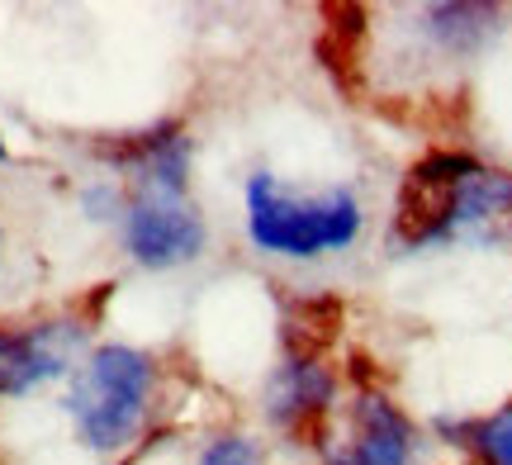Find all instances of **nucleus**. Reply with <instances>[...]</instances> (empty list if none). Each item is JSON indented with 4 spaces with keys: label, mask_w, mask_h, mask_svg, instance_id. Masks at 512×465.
I'll return each instance as SVG.
<instances>
[{
    "label": "nucleus",
    "mask_w": 512,
    "mask_h": 465,
    "mask_svg": "<svg viewBox=\"0 0 512 465\" xmlns=\"http://www.w3.org/2000/svg\"><path fill=\"white\" fill-rule=\"evenodd\" d=\"M5 157H10V148H5V138H0V162H5Z\"/></svg>",
    "instance_id": "f8f14e48"
},
{
    "label": "nucleus",
    "mask_w": 512,
    "mask_h": 465,
    "mask_svg": "<svg viewBox=\"0 0 512 465\" xmlns=\"http://www.w3.org/2000/svg\"><path fill=\"white\" fill-rule=\"evenodd\" d=\"M313 451L318 465H418L422 432L384 390L356 385L318 428Z\"/></svg>",
    "instance_id": "20e7f679"
},
{
    "label": "nucleus",
    "mask_w": 512,
    "mask_h": 465,
    "mask_svg": "<svg viewBox=\"0 0 512 465\" xmlns=\"http://www.w3.org/2000/svg\"><path fill=\"white\" fill-rule=\"evenodd\" d=\"M190 138L181 124H157L133 133L110 152V167L124 176V195H190Z\"/></svg>",
    "instance_id": "6e6552de"
},
{
    "label": "nucleus",
    "mask_w": 512,
    "mask_h": 465,
    "mask_svg": "<svg viewBox=\"0 0 512 465\" xmlns=\"http://www.w3.org/2000/svg\"><path fill=\"white\" fill-rule=\"evenodd\" d=\"M119 238L143 271H176V266L200 261L209 228L190 195H152L147 190V195H128Z\"/></svg>",
    "instance_id": "423d86ee"
},
{
    "label": "nucleus",
    "mask_w": 512,
    "mask_h": 465,
    "mask_svg": "<svg viewBox=\"0 0 512 465\" xmlns=\"http://www.w3.org/2000/svg\"><path fill=\"white\" fill-rule=\"evenodd\" d=\"M242 209H247V238H252L256 252L285 261H318L328 252H342L366 228L356 190H294L275 171H252L247 176Z\"/></svg>",
    "instance_id": "f03ea898"
},
{
    "label": "nucleus",
    "mask_w": 512,
    "mask_h": 465,
    "mask_svg": "<svg viewBox=\"0 0 512 465\" xmlns=\"http://www.w3.org/2000/svg\"><path fill=\"white\" fill-rule=\"evenodd\" d=\"M389 247L399 257L437 247L512 252V171L489 167L470 152H427L403 176Z\"/></svg>",
    "instance_id": "f257e3e1"
},
{
    "label": "nucleus",
    "mask_w": 512,
    "mask_h": 465,
    "mask_svg": "<svg viewBox=\"0 0 512 465\" xmlns=\"http://www.w3.org/2000/svg\"><path fill=\"white\" fill-rule=\"evenodd\" d=\"M465 451H470L479 465H512V399L503 409L489 413V418H470Z\"/></svg>",
    "instance_id": "9d476101"
},
{
    "label": "nucleus",
    "mask_w": 512,
    "mask_h": 465,
    "mask_svg": "<svg viewBox=\"0 0 512 465\" xmlns=\"http://www.w3.org/2000/svg\"><path fill=\"white\" fill-rule=\"evenodd\" d=\"M91 323L81 314H43L24 323H0V399H24L86 361Z\"/></svg>",
    "instance_id": "39448f33"
},
{
    "label": "nucleus",
    "mask_w": 512,
    "mask_h": 465,
    "mask_svg": "<svg viewBox=\"0 0 512 465\" xmlns=\"http://www.w3.org/2000/svg\"><path fill=\"white\" fill-rule=\"evenodd\" d=\"M337 399H342V385H337V371L328 366V356L285 352V361L266 380L261 413L275 432H285L294 442H313L318 428L328 423V413L337 409Z\"/></svg>",
    "instance_id": "0eeeda50"
},
{
    "label": "nucleus",
    "mask_w": 512,
    "mask_h": 465,
    "mask_svg": "<svg viewBox=\"0 0 512 465\" xmlns=\"http://www.w3.org/2000/svg\"><path fill=\"white\" fill-rule=\"evenodd\" d=\"M422 43L437 57L451 62H470V57L489 53V43L508 29V5H489V0H446V5H422L413 10Z\"/></svg>",
    "instance_id": "1a4fd4ad"
},
{
    "label": "nucleus",
    "mask_w": 512,
    "mask_h": 465,
    "mask_svg": "<svg viewBox=\"0 0 512 465\" xmlns=\"http://www.w3.org/2000/svg\"><path fill=\"white\" fill-rule=\"evenodd\" d=\"M124 181H114V176H100V181H91V186L81 190V209H86V219H95V224H110V219H124Z\"/></svg>",
    "instance_id": "9b49d317"
},
{
    "label": "nucleus",
    "mask_w": 512,
    "mask_h": 465,
    "mask_svg": "<svg viewBox=\"0 0 512 465\" xmlns=\"http://www.w3.org/2000/svg\"><path fill=\"white\" fill-rule=\"evenodd\" d=\"M157 399V361L128 342H100L67 375L62 409L72 418L81 447L114 456L138 447Z\"/></svg>",
    "instance_id": "7ed1b4c3"
}]
</instances>
